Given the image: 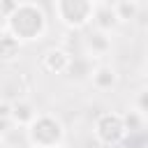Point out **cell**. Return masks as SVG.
Returning a JSON list of instances; mask_svg holds the SVG:
<instances>
[{
	"label": "cell",
	"mask_w": 148,
	"mask_h": 148,
	"mask_svg": "<svg viewBox=\"0 0 148 148\" xmlns=\"http://www.w3.org/2000/svg\"><path fill=\"white\" fill-rule=\"evenodd\" d=\"M5 30L14 35L21 44L35 42L46 32V14L35 2H18L5 16Z\"/></svg>",
	"instance_id": "obj_1"
},
{
	"label": "cell",
	"mask_w": 148,
	"mask_h": 148,
	"mask_svg": "<svg viewBox=\"0 0 148 148\" xmlns=\"http://www.w3.org/2000/svg\"><path fill=\"white\" fill-rule=\"evenodd\" d=\"M28 141L35 148H49V146H62L65 141V127L62 123L51 113H37L28 123Z\"/></svg>",
	"instance_id": "obj_2"
},
{
	"label": "cell",
	"mask_w": 148,
	"mask_h": 148,
	"mask_svg": "<svg viewBox=\"0 0 148 148\" xmlns=\"http://www.w3.org/2000/svg\"><path fill=\"white\" fill-rule=\"evenodd\" d=\"M92 7H95V0H56L53 2V9H56L58 21L62 25L72 28V30L86 28L90 23Z\"/></svg>",
	"instance_id": "obj_3"
},
{
	"label": "cell",
	"mask_w": 148,
	"mask_h": 148,
	"mask_svg": "<svg viewBox=\"0 0 148 148\" xmlns=\"http://www.w3.org/2000/svg\"><path fill=\"white\" fill-rule=\"evenodd\" d=\"M92 132H95V139H97L102 146H106V148L123 143V139H125V134H127L125 123H123V116L116 113V111H104V113H99L97 120H95Z\"/></svg>",
	"instance_id": "obj_4"
},
{
	"label": "cell",
	"mask_w": 148,
	"mask_h": 148,
	"mask_svg": "<svg viewBox=\"0 0 148 148\" xmlns=\"http://www.w3.org/2000/svg\"><path fill=\"white\" fill-rule=\"evenodd\" d=\"M72 62V53L56 46V49H49L42 58H39V67L46 72V74H65L67 67Z\"/></svg>",
	"instance_id": "obj_5"
},
{
	"label": "cell",
	"mask_w": 148,
	"mask_h": 148,
	"mask_svg": "<svg viewBox=\"0 0 148 148\" xmlns=\"http://www.w3.org/2000/svg\"><path fill=\"white\" fill-rule=\"evenodd\" d=\"M90 81L92 86L99 90V92H106V90H113L116 83H118V74L111 65H97L95 69H90Z\"/></svg>",
	"instance_id": "obj_6"
},
{
	"label": "cell",
	"mask_w": 148,
	"mask_h": 148,
	"mask_svg": "<svg viewBox=\"0 0 148 148\" xmlns=\"http://www.w3.org/2000/svg\"><path fill=\"white\" fill-rule=\"evenodd\" d=\"M90 21L95 23L97 30H104V32H111V30L120 23L118 16H116L113 5H95V7H92V18H90Z\"/></svg>",
	"instance_id": "obj_7"
},
{
	"label": "cell",
	"mask_w": 148,
	"mask_h": 148,
	"mask_svg": "<svg viewBox=\"0 0 148 148\" xmlns=\"http://www.w3.org/2000/svg\"><path fill=\"white\" fill-rule=\"evenodd\" d=\"M86 49L92 53V58H99V56H106L109 51H111V37H109V32H104V30H92V32H88L86 35Z\"/></svg>",
	"instance_id": "obj_8"
},
{
	"label": "cell",
	"mask_w": 148,
	"mask_h": 148,
	"mask_svg": "<svg viewBox=\"0 0 148 148\" xmlns=\"http://www.w3.org/2000/svg\"><path fill=\"white\" fill-rule=\"evenodd\" d=\"M35 116H37V111H35V106H32L30 102H25V99H16V102H12V109H9V120H12L14 125L28 127V123H30Z\"/></svg>",
	"instance_id": "obj_9"
},
{
	"label": "cell",
	"mask_w": 148,
	"mask_h": 148,
	"mask_svg": "<svg viewBox=\"0 0 148 148\" xmlns=\"http://www.w3.org/2000/svg\"><path fill=\"white\" fill-rule=\"evenodd\" d=\"M21 42L14 37V35H9L7 30H2V35H0V62H12V60H16L18 58V53H21Z\"/></svg>",
	"instance_id": "obj_10"
},
{
	"label": "cell",
	"mask_w": 148,
	"mask_h": 148,
	"mask_svg": "<svg viewBox=\"0 0 148 148\" xmlns=\"http://www.w3.org/2000/svg\"><path fill=\"white\" fill-rule=\"evenodd\" d=\"M118 21H134L139 18V2L136 0H118L113 5Z\"/></svg>",
	"instance_id": "obj_11"
},
{
	"label": "cell",
	"mask_w": 148,
	"mask_h": 148,
	"mask_svg": "<svg viewBox=\"0 0 148 148\" xmlns=\"http://www.w3.org/2000/svg\"><path fill=\"white\" fill-rule=\"evenodd\" d=\"M123 123H125V130H127V134L143 132V127H146V116H141L136 109H132V111H127V113L123 116Z\"/></svg>",
	"instance_id": "obj_12"
},
{
	"label": "cell",
	"mask_w": 148,
	"mask_h": 148,
	"mask_svg": "<svg viewBox=\"0 0 148 148\" xmlns=\"http://www.w3.org/2000/svg\"><path fill=\"white\" fill-rule=\"evenodd\" d=\"M146 90H139V97H136V111L141 113V116H146V111H148V104H146Z\"/></svg>",
	"instance_id": "obj_13"
},
{
	"label": "cell",
	"mask_w": 148,
	"mask_h": 148,
	"mask_svg": "<svg viewBox=\"0 0 148 148\" xmlns=\"http://www.w3.org/2000/svg\"><path fill=\"white\" fill-rule=\"evenodd\" d=\"M16 5H18V0H0V16H7Z\"/></svg>",
	"instance_id": "obj_14"
},
{
	"label": "cell",
	"mask_w": 148,
	"mask_h": 148,
	"mask_svg": "<svg viewBox=\"0 0 148 148\" xmlns=\"http://www.w3.org/2000/svg\"><path fill=\"white\" fill-rule=\"evenodd\" d=\"M9 109H12V102L0 99V118H9Z\"/></svg>",
	"instance_id": "obj_15"
},
{
	"label": "cell",
	"mask_w": 148,
	"mask_h": 148,
	"mask_svg": "<svg viewBox=\"0 0 148 148\" xmlns=\"http://www.w3.org/2000/svg\"><path fill=\"white\" fill-rule=\"evenodd\" d=\"M111 148H125V146H123V143H118V146H111Z\"/></svg>",
	"instance_id": "obj_16"
},
{
	"label": "cell",
	"mask_w": 148,
	"mask_h": 148,
	"mask_svg": "<svg viewBox=\"0 0 148 148\" xmlns=\"http://www.w3.org/2000/svg\"><path fill=\"white\" fill-rule=\"evenodd\" d=\"M49 148H62V146H49Z\"/></svg>",
	"instance_id": "obj_17"
},
{
	"label": "cell",
	"mask_w": 148,
	"mask_h": 148,
	"mask_svg": "<svg viewBox=\"0 0 148 148\" xmlns=\"http://www.w3.org/2000/svg\"><path fill=\"white\" fill-rule=\"evenodd\" d=\"M0 148H2V139H0Z\"/></svg>",
	"instance_id": "obj_18"
},
{
	"label": "cell",
	"mask_w": 148,
	"mask_h": 148,
	"mask_svg": "<svg viewBox=\"0 0 148 148\" xmlns=\"http://www.w3.org/2000/svg\"><path fill=\"white\" fill-rule=\"evenodd\" d=\"M0 35H2V30H0Z\"/></svg>",
	"instance_id": "obj_19"
}]
</instances>
